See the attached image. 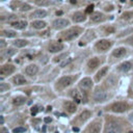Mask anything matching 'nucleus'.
Wrapping results in <instances>:
<instances>
[{"label": "nucleus", "instance_id": "nucleus-13", "mask_svg": "<svg viewBox=\"0 0 133 133\" xmlns=\"http://www.w3.org/2000/svg\"><path fill=\"white\" fill-rule=\"evenodd\" d=\"M13 81L16 85H23V84H25L26 82H27L25 79V77L22 76V75H16V76L14 77Z\"/></svg>", "mask_w": 133, "mask_h": 133}, {"label": "nucleus", "instance_id": "nucleus-37", "mask_svg": "<svg viewBox=\"0 0 133 133\" xmlns=\"http://www.w3.org/2000/svg\"><path fill=\"white\" fill-rule=\"evenodd\" d=\"M38 111V106H34V107L31 108V113H32L33 115L37 114V112Z\"/></svg>", "mask_w": 133, "mask_h": 133}, {"label": "nucleus", "instance_id": "nucleus-1", "mask_svg": "<svg viewBox=\"0 0 133 133\" xmlns=\"http://www.w3.org/2000/svg\"><path fill=\"white\" fill-rule=\"evenodd\" d=\"M81 32V28L79 27H75V28H71V29L65 31V32H62L61 37L64 40H67V41H71V40H74V38H76L78 37L79 34H80Z\"/></svg>", "mask_w": 133, "mask_h": 133}, {"label": "nucleus", "instance_id": "nucleus-8", "mask_svg": "<svg viewBox=\"0 0 133 133\" xmlns=\"http://www.w3.org/2000/svg\"><path fill=\"white\" fill-rule=\"evenodd\" d=\"M14 72H15V67L13 65H4L3 67H1V70H0V74L2 77L13 74Z\"/></svg>", "mask_w": 133, "mask_h": 133}, {"label": "nucleus", "instance_id": "nucleus-14", "mask_svg": "<svg viewBox=\"0 0 133 133\" xmlns=\"http://www.w3.org/2000/svg\"><path fill=\"white\" fill-rule=\"evenodd\" d=\"M64 106H65V109H66L68 112H70V113L75 112V111H76V109H77V107H76V105H75V103L70 102V101H68V102L65 103Z\"/></svg>", "mask_w": 133, "mask_h": 133}, {"label": "nucleus", "instance_id": "nucleus-23", "mask_svg": "<svg viewBox=\"0 0 133 133\" xmlns=\"http://www.w3.org/2000/svg\"><path fill=\"white\" fill-rule=\"evenodd\" d=\"M107 71H108V67H104V68H102V69H101L100 71L98 72V74L96 75V80H97V81H99L101 78H103V77L106 75V73H107Z\"/></svg>", "mask_w": 133, "mask_h": 133}, {"label": "nucleus", "instance_id": "nucleus-17", "mask_svg": "<svg viewBox=\"0 0 133 133\" xmlns=\"http://www.w3.org/2000/svg\"><path fill=\"white\" fill-rule=\"evenodd\" d=\"M126 49L125 48H123V47H121V48H117V49L114 50V51L112 52V55L114 57H117V58H120V57H123L124 55L126 54Z\"/></svg>", "mask_w": 133, "mask_h": 133}, {"label": "nucleus", "instance_id": "nucleus-22", "mask_svg": "<svg viewBox=\"0 0 133 133\" xmlns=\"http://www.w3.org/2000/svg\"><path fill=\"white\" fill-rule=\"evenodd\" d=\"M31 25H32V27L37 28V29H43V28L46 27V22L44 21H33L32 23H31Z\"/></svg>", "mask_w": 133, "mask_h": 133}, {"label": "nucleus", "instance_id": "nucleus-26", "mask_svg": "<svg viewBox=\"0 0 133 133\" xmlns=\"http://www.w3.org/2000/svg\"><path fill=\"white\" fill-rule=\"evenodd\" d=\"M27 44H28V42L27 41H25V40H17V41L14 42V45H15L16 47H18V48L25 47Z\"/></svg>", "mask_w": 133, "mask_h": 133}, {"label": "nucleus", "instance_id": "nucleus-40", "mask_svg": "<svg viewBox=\"0 0 133 133\" xmlns=\"http://www.w3.org/2000/svg\"><path fill=\"white\" fill-rule=\"evenodd\" d=\"M0 44H1V45H0V49H2V48H3L4 46H5V43H4V41H3V40L0 41Z\"/></svg>", "mask_w": 133, "mask_h": 133}, {"label": "nucleus", "instance_id": "nucleus-5", "mask_svg": "<svg viewBox=\"0 0 133 133\" xmlns=\"http://www.w3.org/2000/svg\"><path fill=\"white\" fill-rule=\"evenodd\" d=\"M107 99V93L102 88H97L94 93V100L96 102H103Z\"/></svg>", "mask_w": 133, "mask_h": 133}, {"label": "nucleus", "instance_id": "nucleus-20", "mask_svg": "<svg viewBox=\"0 0 133 133\" xmlns=\"http://www.w3.org/2000/svg\"><path fill=\"white\" fill-rule=\"evenodd\" d=\"M132 68V64L129 61H125L123 62V64H121L120 66H118V70H120L121 72H128L129 70H131Z\"/></svg>", "mask_w": 133, "mask_h": 133}, {"label": "nucleus", "instance_id": "nucleus-11", "mask_svg": "<svg viewBox=\"0 0 133 133\" xmlns=\"http://www.w3.org/2000/svg\"><path fill=\"white\" fill-rule=\"evenodd\" d=\"M101 130V123L100 122H95L91 127L88 128L87 133H100Z\"/></svg>", "mask_w": 133, "mask_h": 133}, {"label": "nucleus", "instance_id": "nucleus-25", "mask_svg": "<svg viewBox=\"0 0 133 133\" xmlns=\"http://www.w3.org/2000/svg\"><path fill=\"white\" fill-rule=\"evenodd\" d=\"M91 111H88V110H84V111H82V112L80 113V115H79V120L80 121H86V120H88L89 118H91Z\"/></svg>", "mask_w": 133, "mask_h": 133}, {"label": "nucleus", "instance_id": "nucleus-45", "mask_svg": "<svg viewBox=\"0 0 133 133\" xmlns=\"http://www.w3.org/2000/svg\"><path fill=\"white\" fill-rule=\"evenodd\" d=\"M73 130H74V131H76V132H78V131H79V129H78V128H75V127L73 128Z\"/></svg>", "mask_w": 133, "mask_h": 133}, {"label": "nucleus", "instance_id": "nucleus-21", "mask_svg": "<svg viewBox=\"0 0 133 133\" xmlns=\"http://www.w3.org/2000/svg\"><path fill=\"white\" fill-rule=\"evenodd\" d=\"M47 16V11H44V9H38V11H33L31 14V18H44V17Z\"/></svg>", "mask_w": 133, "mask_h": 133}, {"label": "nucleus", "instance_id": "nucleus-32", "mask_svg": "<svg viewBox=\"0 0 133 133\" xmlns=\"http://www.w3.org/2000/svg\"><path fill=\"white\" fill-rule=\"evenodd\" d=\"M131 17H133V14L132 13H125V14H123L122 18L123 19H126V20H128V19H130Z\"/></svg>", "mask_w": 133, "mask_h": 133}, {"label": "nucleus", "instance_id": "nucleus-3", "mask_svg": "<svg viewBox=\"0 0 133 133\" xmlns=\"http://www.w3.org/2000/svg\"><path fill=\"white\" fill-rule=\"evenodd\" d=\"M111 47V42L108 40H101L96 44V49L99 52H105Z\"/></svg>", "mask_w": 133, "mask_h": 133}, {"label": "nucleus", "instance_id": "nucleus-15", "mask_svg": "<svg viewBox=\"0 0 133 133\" xmlns=\"http://www.w3.org/2000/svg\"><path fill=\"white\" fill-rule=\"evenodd\" d=\"M99 65H100V59H99L98 57H94V58H91L88 61L87 67H88V69H91V70H95Z\"/></svg>", "mask_w": 133, "mask_h": 133}, {"label": "nucleus", "instance_id": "nucleus-2", "mask_svg": "<svg viewBox=\"0 0 133 133\" xmlns=\"http://www.w3.org/2000/svg\"><path fill=\"white\" fill-rule=\"evenodd\" d=\"M122 132V126L117 122H109L106 125L105 133H121Z\"/></svg>", "mask_w": 133, "mask_h": 133}, {"label": "nucleus", "instance_id": "nucleus-29", "mask_svg": "<svg viewBox=\"0 0 133 133\" xmlns=\"http://www.w3.org/2000/svg\"><path fill=\"white\" fill-rule=\"evenodd\" d=\"M15 53H16V51L14 49H8L2 54V56L3 57H9V56H11V55H14Z\"/></svg>", "mask_w": 133, "mask_h": 133}, {"label": "nucleus", "instance_id": "nucleus-27", "mask_svg": "<svg viewBox=\"0 0 133 133\" xmlns=\"http://www.w3.org/2000/svg\"><path fill=\"white\" fill-rule=\"evenodd\" d=\"M71 96L75 99V101H76L77 103L81 102V97H80V95L78 94V91H77L76 89H72V91H71Z\"/></svg>", "mask_w": 133, "mask_h": 133}, {"label": "nucleus", "instance_id": "nucleus-36", "mask_svg": "<svg viewBox=\"0 0 133 133\" xmlns=\"http://www.w3.org/2000/svg\"><path fill=\"white\" fill-rule=\"evenodd\" d=\"M93 9H94V5L93 4H91V5H88L87 8H86V14H91V11H93Z\"/></svg>", "mask_w": 133, "mask_h": 133}, {"label": "nucleus", "instance_id": "nucleus-18", "mask_svg": "<svg viewBox=\"0 0 133 133\" xmlns=\"http://www.w3.org/2000/svg\"><path fill=\"white\" fill-rule=\"evenodd\" d=\"M85 20V16L83 15L80 11H77L73 15V21L76 23H80V22H83Z\"/></svg>", "mask_w": 133, "mask_h": 133}, {"label": "nucleus", "instance_id": "nucleus-30", "mask_svg": "<svg viewBox=\"0 0 133 133\" xmlns=\"http://www.w3.org/2000/svg\"><path fill=\"white\" fill-rule=\"evenodd\" d=\"M26 131V128L24 127H17L13 130V133H23Z\"/></svg>", "mask_w": 133, "mask_h": 133}, {"label": "nucleus", "instance_id": "nucleus-12", "mask_svg": "<svg viewBox=\"0 0 133 133\" xmlns=\"http://www.w3.org/2000/svg\"><path fill=\"white\" fill-rule=\"evenodd\" d=\"M38 66H35V65H29L25 70L26 74H27L28 76H33V75H35L38 73Z\"/></svg>", "mask_w": 133, "mask_h": 133}, {"label": "nucleus", "instance_id": "nucleus-16", "mask_svg": "<svg viewBox=\"0 0 133 133\" xmlns=\"http://www.w3.org/2000/svg\"><path fill=\"white\" fill-rule=\"evenodd\" d=\"M91 21H94V22H102L104 20V16L102 13H100V11H96V13H94L93 15L91 17Z\"/></svg>", "mask_w": 133, "mask_h": 133}, {"label": "nucleus", "instance_id": "nucleus-34", "mask_svg": "<svg viewBox=\"0 0 133 133\" xmlns=\"http://www.w3.org/2000/svg\"><path fill=\"white\" fill-rule=\"evenodd\" d=\"M64 57H67V53H64V54H61V55H59V56H57V57H55V59H54V61H55V62H57V61H59V60H61V59H64Z\"/></svg>", "mask_w": 133, "mask_h": 133}, {"label": "nucleus", "instance_id": "nucleus-9", "mask_svg": "<svg viewBox=\"0 0 133 133\" xmlns=\"http://www.w3.org/2000/svg\"><path fill=\"white\" fill-rule=\"evenodd\" d=\"M91 86H93V81L89 78H83L79 82V87H80L82 91H87Z\"/></svg>", "mask_w": 133, "mask_h": 133}, {"label": "nucleus", "instance_id": "nucleus-44", "mask_svg": "<svg viewBox=\"0 0 133 133\" xmlns=\"http://www.w3.org/2000/svg\"><path fill=\"white\" fill-rule=\"evenodd\" d=\"M56 15H57V16H60V15H62V11H57V13H56Z\"/></svg>", "mask_w": 133, "mask_h": 133}, {"label": "nucleus", "instance_id": "nucleus-47", "mask_svg": "<svg viewBox=\"0 0 133 133\" xmlns=\"http://www.w3.org/2000/svg\"><path fill=\"white\" fill-rule=\"evenodd\" d=\"M4 123V120H3V117H1V125Z\"/></svg>", "mask_w": 133, "mask_h": 133}, {"label": "nucleus", "instance_id": "nucleus-42", "mask_svg": "<svg viewBox=\"0 0 133 133\" xmlns=\"http://www.w3.org/2000/svg\"><path fill=\"white\" fill-rule=\"evenodd\" d=\"M45 123H46V124H48V123H51V118H45Z\"/></svg>", "mask_w": 133, "mask_h": 133}, {"label": "nucleus", "instance_id": "nucleus-4", "mask_svg": "<svg viewBox=\"0 0 133 133\" xmlns=\"http://www.w3.org/2000/svg\"><path fill=\"white\" fill-rule=\"evenodd\" d=\"M72 81H73V78L70 76H65V77H61V78L58 80L56 84V87L58 89H64L68 87V86L70 85V84L72 83Z\"/></svg>", "mask_w": 133, "mask_h": 133}, {"label": "nucleus", "instance_id": "nucleus-28", "mask_svg": "<svg viewBox=\"0 0 133 133\" xmlns=\"http://www.w3.org/2000/svg\"><path fill=\"white\" fill-rule=\"evenodd\" d=\"M1 35H4V37H8V38H15L17 33L13 30H3L1 32Z\"/></svg>", "mask_w": 133, "mask_h": 133}, {"label": "nucleus", "instance_id": "nucleus-39", "mask_svg": "<svg viewBox=\"0 0 133 133\" xmlns=\"http://www.w3.org/2000/svg\"><path fill=\"white\" fill-rule=\"evenodd\" d=\"M0 133H8V129H5V128H3V127H2L1 129H0Z\"/></svg>", "mask_w": 133, "mask_h": 133}, {"label": "nucleus", "instance_id": "nucleus-31", "mask_svg": "<svg viewBox=\"0 0 133 133\" xmlns=\"http://www.w3.org/2000/svg\"><path fill=\"white\" fill-rule=\"evenodd\" d=\"M8 88H9L8 84H6V83H0V91H1V93L5 91L6 89H8Z\"/></svg>", "mask_w": 133, "mask_h": 133}, {"label": "nucleus", "instance_id": "nucleus-6", "mask_svg": "<svg viewBox=\"0 0 133 133\" xmlns=\"http://www.w3.org/2000/svg\"><path fill=\"white\" fill-rule=\"evenodd\" d=\"M128 109V105L125 102H117L110 106V110L113 112H124Z\"/></svg>", "mask_w": 133, "mask_h": 133}, {"label": "nucleus", "instance_id": "nucleus-24", "mask_svg": "<svg viewBox=\"0 0 133 133\" xmlns=\"http://www.w3.org/2000/svg\"><path fill=\"white\" fill-rule=\"evenodd\" d=\"M25 101H26V99L24 98V97L19 96V97H16V98H14L13 103H14V105H16V106H20V105H22V104L25 103Z\"/></svg>", "mask_w": 133, "mask_h": 133}, {"label": "nucleus", "instance_id": "nucleus-7", "mask_svg": "<svg viewBox=\"0 0 133 133\" xmlns=\"http://www.w3.org/2000/svg\"><path fill=\"white\" fill-rule=\"evenodd\" d=\"M68 25H70V22L67 19H57L53 22V27L55 29H62V28L67 27Z\"/></svg>", "mask_w": 133, "mask_h": 133}, {"label": "nucleus", "instance_id": "nucleus-49", "mask_svg": "<svg viewBox=\"0 0 133 133\" xmlns=\"http://www.w3.org/2000/svg\"><path fill=\"white\" fill-rule=\"evenodd\" d=\"M2 1H3V0H2Z\"/></svg>", "mask_w": 133, "mask_h": 133}, {"label": "nucleus", "instance_id": "nucleus-35", "mask_svg": "<svg viewBox=\"0 0 133 133\" xmlns=\"http://www.w3.org/2000/svg\"><path fill=\"white\" fill-rule=\"evenodd\" d=\"M71 61H72V58H68V59H66V60H65L64 62H61V64H60V67H61V68L66 67L67 65H69V64H70V62H71Z\"/></svg>", "mask_w": 133, "mask_h": 133}, {"label": "nucleus", "instance_id": "nucleus-38", "mask_svg": "<svg viewBox=\"0 0 133 133\" xmlns=\"http://www.w3.org/2000/svg\"><path fill=\"white\" fill-rule=\"evenodd\" d=\"M126 42H127L129 45H133V35L132 37H130V38H128L127 40H126Z\"/></svg>", "mask_w": 133, "mask_h": 133}, {"label": "nucleus", "instance_id": "nucleus-48", "mask_svg": "<svg viewBox=\"0 0 133 133\" xmlns=\"http://www.w3.org/2000/svg\"><path fill=\"white\" fill-rule=\"evenodd\" d=\"M129 133H133V132H132V131H130V132H129Z\"/></svg>", "mask_w": 133, "mask_h": 133}, {"label": "nucleus", "instance_id": "nucleus-46", "mask_svg": "<svg viewBox=\"0 0 133 133\" xmlns=\"http://www.w3.org/2000/svg\"><path fill=\"white\" fill-rule=\"evenodd\" d=\"M70 1H71V3H73V4L76 3V0H70Z\"/></svg>", "mask_w": 133, "mask_h": 133}, {"label": "nucleus", "instance_id": "nucleus-43", "mask_svg": "<svg viewBox=\"0 0 133 133\" xmlns=\"http://www.w3.org/2000/svg\"><path fill=\"white\" fill-rule=\"evenodd\" d=\"M113 31H114V29H113V28H107V29H106V32H113Z\"/></svg>", "mask_w": 133, "mask_h": 133}, {"label": "nucleus", "instance_id": "nucleus-10", "mask_svg": "<svg viewBox=\"0 0 133 133\" xmlns=\"http://www.w3.org/2000/svg\"><path fill=\"white\" fill-rule=\"evenodd\" d=\"M48 49H49V51L51 53L59 52V51H61V50L64 49V45L60 44V43H52V44H50Z\"/></svg>", "mask_w": 133, "mask_h": 133}, {"label": "nucleus", "instance_id": "nucleus-41", "mask_svg": "<svg viewBox=\"0 0 133 133\" xmlns=\"http://www.w3.org/2000/svg\"><path fill=\"white\" fill-rule=\"evenodd\" d=\"M37 4H38V5H41V4H43V5H46V4H48V2H44V1H37Z\"/></svg>", "mask_w": 133, "mask_h": 133}, {"label": "nucleus", "instance_id": "nucleus-19", "mask_svg": "<svg viewBox=\"0 0 133 133\" xmlns=\"http://www.w3.org/2000/svg\"><path fill=\"white\" fill-rule=\"evenodd\" d=\"M11 26L17 29H24L27 26V22L26 21H16V22L11 23Z\"/></svg>", "mask_w": 133, "mask_h": 133}, {"label": "nucleus", "instance_id": "nucleus-33", "mask_svg": "<svg viewBox=\"0 0 133 133\" xmlns=\"http://www.w3.org/2000/svg\"><path fill=\"white\" fill-rule=\"evenodd\" d=\"M30 8H31V6L29 5V4H23V5L21 6V11H29Z\"/></svg>", "mask_w": 133, "mask_h": 133}]
</instances>
